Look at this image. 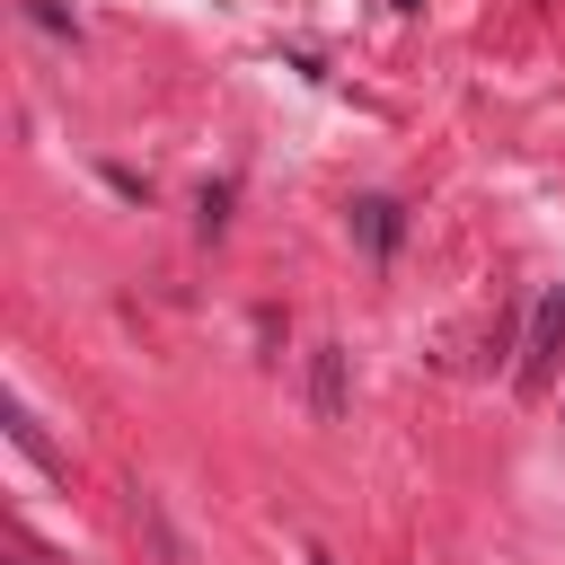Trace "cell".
Returning a JSON list of instances; mask_svg holds the SVG:
<instances>
[{
	"label": "cell",
	"instance_id": "5",
	"mask_svg": "<svg viewBox=\"0 0 565 565\" xmlns=\"http://www.w3.org/2000/svg\"><path fill=\"white\" fill-rule=\"evenodd\" d=\"M18 565H35V556H18Z\"/></svg>",
	"mask_w": 565,
	"mask_h": 565
},
{
	"label": "cell",
	"instance_id": "1",
	"mask_svg": "<svg viewBox=\"0 0 565 565\" xmlns=\"http://www.w3.org/2000/svg\"><path fill=\"white\" fill-rule=\"evenodd\" d=\"M556 335H565V291H547V300H539V318H530V371H521L530 388L547 380V353H556Z\"/></svg>",
	"mask_w": 565,
	"mask_h": 565
},
{
	"label": "cell",
	"instance_id": "2",
	"mask_svg": "<svg viewBox=\"0 0 565 565\" xmlns=\"http://www.w3.org/2000/svg\"><path fill=\"white\" fill-rule=\"evenodd\" d=\"M309 406H318V424H335V415H344V353H335V344H318V371H309Z\"/></svg>",
	"mask_w": 565,
	"mask_h": 565
},
{
	"label": "cell",
	"instance_id": "4",
	"mask_svg": "<svg viewBox=\"0 0 565 565\" xmlns=\"http://www.w3.org/2000/svg\"><path fill=\"white\" fill-rule=\"evenodd\" d=\"M309 565H335V556H318V547H309Z\"/></svg>",
	"mask_w": 565,
	"mask_h": 565
},
{
	"label": "cell",
	"instance_id": "3",
	"mask_svg": "<svg viewBox=\"0 0 565 565\" xmlns=\"http://www.w3.org/2000/svg\"><path fill=\"white\" fill-rule=\"evenodd\" d=\"M353 230L371 247H397V203H353Z\"/></svg>",
	"mask_w": 565,
	"mask_h": 565
}]
</instances>
